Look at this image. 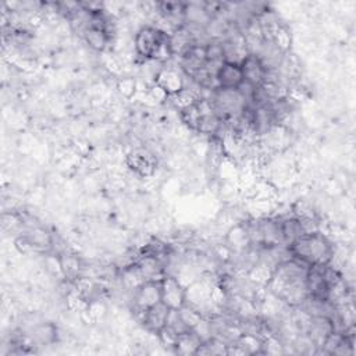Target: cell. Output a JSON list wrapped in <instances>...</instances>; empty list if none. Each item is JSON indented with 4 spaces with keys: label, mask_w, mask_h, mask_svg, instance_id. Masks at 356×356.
<instances>
[{
    "label": "cell",
    "mask_w": 356,
    "mask_h": 356,
    "mask_svg": "<svg viewBox=\"0 0 356 356\" xmlns=\"http://www.w3.org/2000/svg\"><path fill=\"white\" fill-rule=\"evenodd\" d=\"M280 225H281L282 241L285 245H289L302 234L309 232L305 225V220L300 217H288V218L280 220Z\"/></svg>",
    "instance_id": "ba28073f"
},
{
    "label": "cell",
    "mask_w": 356,
    "mask_h": 356,
    "mask_svg": "<svg viewBox=\"0 0 356 356\" xmlns=\"http://www.w3.org/2000/svg\"><path fill=\"white\" fill-rule=\"evenodd\" d=\"M291 259L306 267L330 264L334 257V246L330 239L318 231L302 234L288 245Z\"/></svg>",
    "instance_id": "6da1fadb"
},
{
    "label": "cell",
    "mask_w": 356,
    "mask_h": 356,
    "mask_svg": "<svg viewBox=\"0 0 356 356\" xmlns=\"http://www.w3.org/2000/svg\"><path fill=\"white\" fill-rule=\"evenodd\" d=\"M134 46L136 54L143 60H154L160 58L161 56H172L170 35L153 25H145L138 29L135 33Z\"/></svg>",
    "instance_id": "7a4b0ae2"
},
{
    "label": "cell",
    "mask_w": 356,
    "mask_h": 356,
    "mask_svg": "<svg viewBox=\"0 0 356 356\" xmlns=\"http://www.w3.org/2000/svg\"><path fill=\"white\" fill-rule=\"evenodd\" d=\"M163 299V277L146 280L135 288L134 307L140 314Z\"/></svg>",
    "instance_id": "277c9868"
},
{
    "label": "cell",
    "mask_w": 356,
    "mask_h": 356,
    "mask_svg": "<svg viewBox=\"0 0 356 356\" xmlns=\"http://www.w3.org/2000/svg\"><path fill=\"white\" fill-rule=\"evenodd\" d=\"M170 312H171V309L163 300L150 306L140 314L145 328L147 331L159 335L167 325Z\"/></svg>",
    "instance_id": "8992f818"
},
{
    "label": "cell",
    "mask_w": 356,
    "mask_h": 356,
    "mask_svg": "<svg viewBox=\"0 0 356 356\" xmlns=\"http://www.w3.org/2000/svg\"><path fill=\"white\" fill-rule=\"evenodd\" d=\"M170 309L178 310L185 306L186 293L179 281L174 277H163V299Z\"/></svg>",
    "instance_id": "52a82bcc"
},
{
    "label": "cell",
    "mask_w": 356,
    "mask_h": 356,
    "mask_svg": "<svg viewBox=\"0 0 356 356\" xmlns=\"http://www.w3.org/2000/svg\"><path fill=\"white\" fill-rule=\"evenodd\" d=\"M58 266L61 273L68 278L74 280L79 274V261L72 254H60L58 257Z\"/></svg>",
    "instance_id": "9c48e42d"
},
{
    "label": "cell",
    "mask_w": 356,
    "mask_h": 356,
    "mask_svg": "<svg viewBox=\"0 0 356 356\" xmlns=\"http://www.w3.org/2000/svg\"><path fill=\"white\" fill-rule=\"evenodd\" d=\"M239 65L243 75V82L253 89L263 88L266 85L268 67L257 53H248L239 60Z\"/></svg>",
    "instance_id": "3957f363"
},
{
    "label": "cell",
    "mask_w": 356,
    "mask_h": 356,
    "mask_svg": "<svg viewBox=\"0 0 356 356\" xmlns=\"http://www.w3.org/2000/svg\"><path fill=\"white\" fill-rule=\"evenodd\" d=\"M214 81L217 89L238 90L243 85V75L239 63L224 60L216 70Z\"/></svg>",
    "instance_id": "5b68a950"
}]
</instances>
